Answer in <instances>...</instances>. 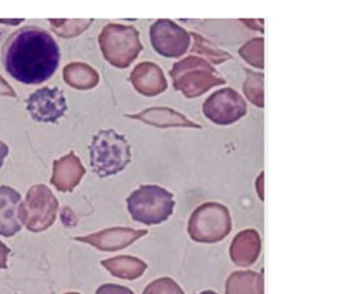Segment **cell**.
Wrapping results in <instances>:
<instances>
[{
  "label": "cell",
  "instance_id": "obj_22",
  "mask_svg": "<svg viewBox=\"0 0 353 294\" xmlns=\"http://www.w3.org/2000/svg\"><path fill=\"white\" fill-rule=\"evenodd\" d=\"M8 153H9V147L3 141H0V168L3 167V161H5Z\"/></svg>",
  "mask_w": 353,
  "mask_h": 294
},
{
  "label": "cell",
  "instance_id": "obj_15",
  "mask_svg": "<svg viewBox=\"0 0 353 294\" xmlns=\"http://www.w3.org/2000/svg\"><path fill=\"white\" fill-rule=\"evenodd\" d=\"M103 266L115 277L121 279L134 280L144 273L146 264L140 259L130 256H119L102 261Z\"/></svg>",
  "mask_w": 353,
  "mask_h": 294
},
{
  "label": "cell",
  "instance_id": "obj_4",
  "mask_svg": "<svg viewBox=\"0 0 353 294\" xmlns=\"http://www.w3.org/2000/svg\"><path fill=\"white\" fill-rule=\"evenodd\" d=\"M173 85L187 97H200L225 80L208 62L202 58L190 56L173 66L170 72Z\"/></svg>",
  "mask_w": 353,
  "mask_h": 294
},
{
  "label": "cell",
  "instance_id": "obj_1",
  "mask_svg": "<svg viewBox=\"0 0 353 294\" xmlns=\"http://www.w3.org/2000/svg\"><path fill=\"white\" fill-rule=\"evenodd\" d=\"M61 60L59 45L48 31L28 26L14 33L3 48L6 70L19 82L37 85L53 76Z\"/></svg>",
  "mask_w": 353,
  "mask_h": 294
},
{
  "label": "cell",
  "instance_id": "obj_17",
  "mask_svg": "<svg viewBox=\"0 0 353 294\" xmlns=\"http://www.w3.org/2000/svg\"><path fill=\"white\" fill-rule=\"evenodd\" d=\"M236 238L239 240V242H237L236 240L234 239L232 250H231L233 259L235 260L234 262L239 263L243 254H245V251L249 252L250 256H251L254 260H256V257L259 254L258 252H259L260 248L258 234L256 233L255 231L248 230V231L241 232L239 236H236ZM243 265H245V256Z\"/></svg>",
  "mask_w": 353,
  "mask_h": 294
},
{
  "label": "cell",
  "instance_id": "obj_13",
  "mask_svg": "<svg viewBox=\"0 0 353 294\" xmlns=\"http://www.w3.org/2000/svg\"><path fill=\"white\" fill-rule=\"evenodd\" d=\"M131 80L135 88L146 97H154L167 88L163 70L152 62H143L136 66L132 72Z\"/></svg>",
  "mask_w": 353,
  "mask_h": 294
},
{
  "label": "cell",
  "instance_id": "obj_20",
  "mask_svg": "<svg viewBox=\"0 0 353 294\" xmlns=\"http://www.w3.org/2000/svg\"><path fill=\"white\" fill-rule=\"evenodd\" d=\"M96 294H134L129 288L115 284H104L97 290Z\"/></svg>",
  "mask_w": 353,
  "mask_h": 294
},
{
  "label": "cell",
  "instance_id": "obj_2",
  "mask_svg": "<svg viewBox=\"0 0 353 294\" xmlns=\"http://www.w3.org/2000/svg\"><path fill=\"white\" fill-rule=\"evenodd\" d=\"M90 166L100 177L115 175L131 161V146L123 135L112 128L102 130L94 136L88 147Z\"/></svg>",
  "mask_w": 353,
  "mask_h": 294
},
{
  "label": "cell",
  "instance_id": "obj_6",
  "mask_svg": "<svg viewBox=\"0 0 353 294\" xmlns=\"http://www.w3.org/2000/svg\"><path fill=\"white\" fill-rule=\"evenodd\" d=\"M59 201L44 184L32 186L26 201L20 203L18 217L28 230L40 232L48 229L57 219Z\"/></svg>",
  "mask_w": 353,
  "mask_h": 294
},
{
  "label": "cell",
  "instance_id": "obj_8",
  "mask_svg": "<svg viewBox=\"0 0 353 294\" xmlns=\"http://www.w3.org/2000/svg\"><path fill=\"white\" fill-rule=\"evenodd\" d=\"M203 113L216 124H231L247 113V104L243 97L232 88H223L210 95L204 101Z\"/></svg>",
  "mask_w": 353,
  "mask_h": 294
},
{
  "label": "cell",
  "instance_id": "obj_11",
  "mask_svg": "<svg viewBox=\"0 0 353 294\" xmlns=\"http://www.w3.org/2000/svg\"><path fill=\"white\" fill-rule=\"evenodd\" d=\"M146 231L128 229V228H112L98 233L75 238L78 242H86L101 251H117L130 246L132 242L141 237Z\"/></svg>",
  "mask_w": 353,
  "mask_h": 294
},
{
  "label": "cell",
  "instance_id": "obj_16",
  "mask_svg": "<svg viewBox=\"0 0 353 294\" xmlns=\"http://www.w3.org/2000/svg\"><path fill=\"white\" fill-rule=\"evenodd\" d=\"M132 117L141 118L144 121L150 122L152 124H156L159 126H197V124H193L189 119L173 111L170 109H162V108H156V109H150L144 111L143 113Z\"/></svg>",
  "mask_w": 353,
  "mask_h": 294
},
{
  "label": "cell",
  "instance_id": "obj_5",
  "mask_svg": "<svg viewBox=\"0 0 353 294\" xmlns=\"http://www.w3.org/2000/svg\"><path fill=\"white\" fill-rule=\"evenodd\" d=\"M99 41L105 58L117 68H128L142 50L139 32L133 26L108 25Z\"/></svg>",
  "mask_w": 353,
  "mask_h": 294
},
{
  "label": "cell",
  "instance_id": "obj_10",
  "mask_svg": "<svg viewBox=\"0 0 353 294\" xmlns=\"http://www.w3.org/2000/svg\"><path fill=\"white\" fill-rule=\"evenodd\" d=\"M32 119L45 124H54L68 110L65 93L57 87H43L32 92L26 101Z\"/></svg>",
  "mask_w": 353,
  "mask_h": 294
},
{
  "label": "cell",
  "instance_id": "obj_21",
  "mask_svg": "<svg viewBox=\"0 0 353 294\" xmlns=\"http://www.w3.org/2000/svg\"><path fill=\"white\" fill-rule=\"evenodd\" d=\"M11 250L8 248L3 242H0V269H6L8 267V257Z\"/></svg>",
  "mask_w": 353,
  "mask_h": 294
},
{
  "label": "cell",
  "instance_id": "obj_12",
  "mask_svg": "<svg viewBox=\"0 0 353 294\" xmlns=\"http://www.w3.org/2000/svg\"><path fill=\"white\" fill-rule=\"evenodd\" d=\"M21 195L11 186H0V235L5 237L21 231L22 224L18 217Z\"/></svg>",
  "mask_w": 353,
  "mask_h": 294
},
{
  "label": "cell",
  "instance_id": "obj_18",
  "mask_svg": "<svg viewBox=\"0 0 353 294\" xmlns=\"http://www.w3.org/2000/svg\"><path fill=\"white\" fill-rule=\"evenodd\" d=\"M243 90L252 103L263 107V75L248 70V80Z\"/></svg>",
  "mask_w": 353,
  "mask_h": 294
},
{
  "label": "cell",
  "instance_id": "obj_14",
  "mask_svg": "<svg viewBox=\"0 0 353 294\" xmlns=\"http://www.w3.org/2000/svg\"><path fill=\"white\" fill-rule=\"evenodd\" d=\"M85 172V168L82 167L80 159L74 155V153H71L61 161H55L51 182L61 192H71L79 184Z\"/></svg>",
  "mask_w": 353,
  "mask_h": 294
},
{
  "label": "cell",
  "instance_id": "obj_23",
  "mask_svg": "<svg viewBox=\"0 0 353 294\" xmlns=\"http://www.w3.org/2000/svg\"><path fill=\"white\" fill-rule=\"evenodd\" d=\"M201 294H216V293H214V292L206 291V292H202Z\"/></svg>",
  "mask_w": 353,
  "mask_h": 294
},
{
  "label": "cell",
  "instance_id": "obj_3",
  "mask_svg": "<svg viewBox=\"0 0 353 294\" xmlns=\"http://www.w3.org/2000/svg\"><path fill=\"white\" fill-rule=\"evenodd\" d=\"M128 209L135 221L156 225L172 215V194L158 186H142L127 199Z\"/></svg>",
  "mask_w": 353,
  "mask_h": 294
},
{
  "label": "cell",
  "instance_id": "obj_9",
  "mask_svg": "<svg viewBox=\"0 0 353 294\" xmlns=\"http://www.w3.org/2000/svg\"><path fill=\"white\" fill-rule=\"evenodd\" d=\"M152 47L165 57H179L189 49V33L171 20H158L150 28Z\"/></svg>",
  "mask_w": 353,
  "mask_h": 294
},
{
  "label": "cell",
  "instance_id": "obj_24",
  "mask_svg": "<svg viewBox=\"0 0 353 294\" xmlns=\"http://www.w3.org/2000/svg\"><path fill=\"white\" fill-rule=\"evenodd\" d=\"M65 294H80V293H75V292H71V293H65Z\"/></svg>",
  "mask_w": 353,
  "mask_h": 294
},
{
  "label": "cell",
  "instance_id": "obj_19",
  "mask_svg": "<svg viewBox=\"0 0 353 294\" xmlns=\"http://www.w3.org/2000/svg\"><path fill=\"white\" fill-rule=\"evenodd\" d=\"M239 52L252 66L263 68V39H252Z\"/></svg>",
  "mask_w": 353,
  "mask_h": 294
},
{
  "label": "cell",
  "instance_id": "obj_7",
  "mask_svg": "<svg viewBox=\"0 0 353 294\" xmlns=\"http://www.w3.org/2000/svg\"><path fill=\"white\" fill-rule=\"evenodd\" d=\"M230 230L228 210L218 203L202 205L195 210L190 221V234L197 242H218L223 239Z\"/></svg>",
  "mask_w": 353,
  "mask_h": 294
}]
</instances>
